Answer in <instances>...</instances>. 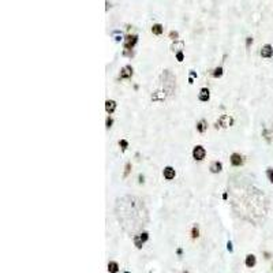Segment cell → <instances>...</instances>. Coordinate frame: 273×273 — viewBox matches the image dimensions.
Returning a JSON list of instances; mask_svg holds the SVG:
<instances>
[{
  "label": "cell",
  "mask_w": 273,
  "mask_h": 273,
  "mask_svg": "<svg viewBox=\"0 0 273 273\" xmlns=\"http://www.w3.org/2000/svg\"><path fill=\"white\" fill-rule=\"evenodd\" d=\"M115 213L120 225L127 232L138 231L149 221V212L145 202L135 195H124L116 199Z\"/></svg>",
  "instance_id": "obj_1"
},
{
  "label": "cell",
  "mask_w": 273,
  "mask_h": 273,
  "mask_svg": "<svg viewBox=\"0 0 273 273\" xmlns=\"http://www.w3.org/2000/svg\"><path fill=\"white\" fill-rule=\"evenodd\" d=\"M232 208L239 216L244 217V214H251V213H259L261 212V202H262L263 195L258 193L257 189L250 187L243 190V186H234L232 187Z\"/></svg>",
  "instance_id": "obj_2"
},
{
  "label": "cell",
  "mask_w": 273,
  "mask_h": 273,
  "mask_svg": "<svg viewBox=\"0 0 273 273\" xmlns=\"http://www.w3.org/2000/svg\"><path fill=\"white\" fill-rule=\"evenodd\" d=\"M160 82H161V88L155 90L150 96L153 103H164L167 98L174 97V94H175L176 78L170 70L163 71V74L160 75Z\"/></svg>",
  "instance_id": "obj_3"
},
{
  "label": "cell",
  "mask_w": 273,
  "mask_h": 273,
  "mask_svg": "<svg viewBox=\"0 0 273 273\" xmlns=\"http://www.w3.org/2000/svg\"><path fill=\"white\" fill-rule=\"evenodd\" d=\"M234 124V118L229 116V115H221L219 120L216 122V129H220V127H231Z\"/></svg>",
  "instance_id": "obj_4"
},
{
  "label": "cell",
  "mask_w": 273,
  "mask_h": 273,
  "mask_svg": "<svg viewBox=\"0 0 273 273\" xmlns=\"http://www.w3.org/2000/svg\"><path fill=\"white\" fill-rule=\"evenodd\" d=\"M138 42V36L137 34H127L123 40V46L124 49H133Z\"/></svg>",
  "instance_id": "obj_5"
},
{
  "label": "cell",
  "mask_w": 273,
  "mask_h": 273,
  "mask_svg": "<svg viewBox=\"0 0 273 273\" xmlns=\"http://www.w3.org/2000/svg\"><path fill=\"white\" fill-rule=\"evenodd\" d=\"M148 239H149V234H148V232L146 231L139 232L138 235H135L134 236V246L137 248H142L144 243L148 242Z\"/></svg>",
  "instance_id": "obj_6"
},
{
  "label": "cell",
  "mask_w": 273,
  "mask_h": 273,
  "mask_svg": "<svg viewBox=\"0 0 273 273\" xmlns=\"http://www.w3.org/2000/svg\"><path fill=\"white\" fill-rule=\"evenodd\" d=\"M205 156H206V150L204 146H201V145L194 146V149H193V159L195 160V161H202V160L205 159Z\"/></svg>",
  "instance_id": "obj_7"
},
{
  "label": "cell",
  "mask_w": 273,
  "mask_h": 273,
  "mask_svg": "<svg viewBox=\"0 0 273 273\" xmlns=\"http://www.w3.org/2000/svg\"><path fill=\"white\" fill-rule=\"evenodd\" d=\"M133 74H134L133 67H131L130 64H127V66H124V67L120 70V72H119V79H131V78H133Z\"/></svg>",
  "instance_id": "obj_8"
},
{
  "label": "cell",
  "mask_w": 273,
  "mask_h": 273,
  "mask_svg": "<svg viewBox=\"0 0 273 273\" xmlns=\"http://www.w3.org/2000/svg\"><path fill=\"white\" fill-rule=\"evenodd\" d=\"M229 161H231L232 167H242L243 163H244V159L240 153H232L231 157H229Z\"/></svg>",
  "instance_id": "obj_9"
},
{
  "label": "cell",
  "mask_w": 273,
  "mask_h": 273,
  "mask_svg": "<svg viewBox=\"0 0 273 273\" xmlns=\"http://www.w3.org/2000/svg\"><path fill=\"white\" fill-rule=\"evenodd\" d=\"M163 176H164V179H167V180H172V179H175L176 176V171L175 168H172V167H165L164 170H163Z\"/></svg>",
  "instance_id": "obj_10"
},
{
  "label": "cell",
  "mask_w": 273,
  "mask_h": 273,
  "mask_svg": "<svg viewBox=\"0 0 273 273\" xmlns=\"http://www.w3.org/2000/svg\"><path fill=\"white\" fill-rule=\"evenodd\" d=\"M198 100L202 103H208L210 100V90L208 88H202L199 90V94H198Z\"/></svg>",
  "instance_id": "obj_11"
},
{
  "label": "cell",
  "mask_w": 273,
  "mask_h": 273,
  "mask_svg": "<svg viewBox=\"0 0 273 273\" xmlns=\"http://www.w3.org/2000/svg\"><path fill=\"white\" fill-rule=\"evenodd\" d=\"M261 56L265 57V59H270V57L273 56V46L269 45V44H266V45H263L262 48H261Z\"/></svg>",
  "instance_id": "obj_12"
},
{
  "label": "cell",
  "mask_w": 273,
  "mask_h": 273,
  "mask_svg": "<svg viewBox=\"0 0 273 273\" xmlns=\"http://www.w3.org/2000/svg\"><path fill=\"white\" fill-rule=\"evenodd\" d=\"M255 263H257L255 255H254V254H247V255H246V259H244V265H246L247 268H254Z\"/></svg>",
  "instance_id": "obj_13"
},
{
  "label": "cell",
  "mask_w": 273,
  "mask_h": 273,
  "mask_svg": "<svg viewBox=\"0 0 273 273\" xmlns=\"http://www.w3.org/2000/svg\"><path fill=\"white\" fill-rule=\"evenodd\" d=\"M105 111H107V114H114L115 111H116V101H114V100H107L105 101Z\"/></svg>",
  "instance_id": "obj_14"
},
{
  "label": "cell",
  "mask_w": 273,
  "mask_h": 273,
  "mask_svg": "<svg viewBox=\"0 0 273 273\" xmlns=\"http://www.w3.org/2000/svg\"><path fill=\"white\" fill-rule=\"evenodd\" d=\"M209 170H210L212 174H219V172H221V170H223V164L220 161H213L210 164V167H209Z\"/></svg>",
  "instance_id": "obj_15"
},
{
  "label": "cell",
  "mask_w": 273,
  "mask_h": 273,
  "mask_svg": "<svg viewBox=\"0 0 273 273\" xmlns=\"http://www.w3.org/2000/svg\"><path fill=\"white\" fill-rule=\"evenodd\" d=\"M197 131L198 133H205L206 130H208V122H206L205 119H201L199 122H197Z\"/></svg>",
  "instance_id": "obj_16"
},
{
  "label": "cell",
  "mask_w": 273,
  "mask_h": 273,
  "mask_svg": "<svg viewBox=\"0 0 273 273\" xmlns=\"http://www.w3.org/2000/svg\"><path fill=\"white\" fill-rule=\"evenodd\" d=\"M108 272L109 273H118L119 272V263L115 261H109L108 262Z\"/></svg>",
  "instance_id": "obj_17"
},
{
  "label": "cell",
  "mask_w": 273,
  "mask_h": 273,
  "mask_svg": "<svg viewBox=\"0 0 273 273\" xmlns=\"http://www.w3.org/2000/svg\"><path fill=\"white\" fill-rule=\"evenodd\" d=\"M163 25H160V23H155V25L152 26V33L153 34H156V36H160V34H163Z\"/></svg>",
  "instance_id": "obj_18"
},
{
  "label": "cell",
  "mask_w": 273,
  "mask_h": 273,
  "mask_svg": "<svg viewBox=\"0 0 273 273\" xmlns=\"http://www.w3.org/2000/svg\"><path fill=\"white\" fill-rule=\"evenodd\" d=\"M223 72H224V70H223L221 66H219V67H216L214 70H213V72H212V75H213V78H220L223 75Z\"/></svg>",
  "instance_id": "obj_19"
},
{
  "label": "cell",
  "mask_w": 273,
  "mask_h": 273,
  "mask_svg": "<svg viewBox=\"0 0 273 273\" xmlns=\"http://www.w3.org/2000/svg\"><path fill=\"white\" fill-rule=\"evenodd\" d=\"M131 168H133V165H131V163H126V165H124V172H123V178L126 179L127 176L130 175V172H131Z\"/></svg>",
  "instance_id": "obj_20"
},
{
  "label": "cell",
  "mask_w": 273,
  "mask_h": 273,
  "mask_svg": "<svg viewBox=\"0 0 273 273\" xmlns=\"http://www.w3.org/2000/svg\"><path fill=\"white\" fill-rule=\"evenodd\" d=\"M199 236V228H198V225H193V228H191V238L193 239H197V238Z\"/></svg>",
  "instance_id": "obj_21"
},
{
  "label": "cell",
  "mask_w": 273,
  "mask_h": 273,
  "mask_svg": "<svg viewBox=\"0 0 273 273\" xmlns=\"http://www.w3.org/2000/svg\"><path fill=\"white\" fill-rule=\"evenodd\" d=\"M119 146L122 148V152H126L127 148H129V142H127L126 139H120V141H119Z\"/></svg>",
  "instance_id": "obj_22"
},
{
  "label": "cell",
  "mask_w": 273,
  "mask_h": 273,
  "mask_svg": "<svg viewBox=\"0 0 273 273\" xmlns=\"http://www.w3.org/2000/svg\"><path fill=\"white\" fill-rule=\"evenodd\" d=\"M112 124H114V119H112V116H107V119H105V127H107V130L111 129Z\"/></svg>",
  "instance_id": "obj_23"
},
{
  "label": "cell",
  "mask_w": 273,
  "mask_h": 273,
  "mask_svg": "<svg viewBox=\"0 0 273 273\" xmlns=\"http://www.w3.org/2000/svg\"><path fill=\"white\" fill-rule=\"evenodd\" d=\"M175 56H176V60H178V62H183V60H184V53H183V51H178Z\"/></svg>",
  "instance_id": "obj_24"
},
{
  "label": "cell",
  "mask_w": 273,
  "mask_h": 273,
  "mask_svg": "<svg viewBox=\"0 0 273 273\" xmlns=\"http://www.w3.org/2000/svg\"><path fill=\"white\" fill-rule=\"evenodd\" d=\"M266 176H268V179L270 180V183L273 184V168H268V170H266Z\"/></svg>",
  "instance_id": "obj_25"
},
{
  "label": "cell",
  "mask_w": 273,
  "mask_h": 273,
  "mask_svg": "<svg viewBox=\"0 0 273 273\" xmlns=\"http://www.w3.org/2000/svg\"><path fill=\"white\" fill-rule=\"evenodd\" d=\"M178 37H179L178 31H175V30H171V31H170V38H171V40L176 41V40H178Z\"/></svg>",
  "instance_id": "obj_26"
},
{
  "label": "cell",
  "mask_w": 273,
  "mask_h": 273,
  "mask_svg": "<svg viewBox=\"0 0 273 273\" xmlns=\"http://www.w3.org/2000/svg\"><path fill=\"white\" fill-rule=\"evenodd\" d=\"M123 56L133 57V56H134V52H133V49H124V51H123Z\"/></svg>",
  "instance_id": "obj_27"
},
{
  "label": "cell",
  "mask_w": 273,
  "mask_h": 273,
  "mask_svg": "<svg viewBox=\"0 0 273 273\" xmlns=\"http://www.w3.org/2000/svg\"><path fill=\"white\" fill-rule=\"evenodd\" d=\"M253 44V37H247L246 38V48H250Z\"/></svg>",
  "instance_id": "obj_28"
},
{
  "label": "cell",
  "mask_w": 273,
  "mask_h": 273,
  "mask_svg": "<svg viewBox=\"0 0 273 273\" xmlns=\"http://www.w3.org/2000/svg\"><path fill=\"white\" fill-rule=\"evenodd\" d=\"M227 250H228L229 253L234 251V246H232V242H231V240H228V242H227Z\"/></svg>",
  "instance_id": "obj_29"
},
{
  "label": "cell",
  "mask_w": 273,
  "mask_h": 273,
  "mask_svg": "<svg viewBox=\"0 0 273 273\" xmlns=\"http://www.w3.org/2000/svg\"><path fill=\"white\" fill-rule=\"evenodd\" d=\"M138 182H139V184H142V183L145 182V176L144 175H139L138 176Z\"/></svg>",
  "instance_id": "obj_30"
},
{
  "label": "cell",
  "mask_w": 273,
  "mask_h": 273,
  "mask_svg": "<svg viewBox=\"0 0 273 273\" xmlns=\"http://www.w3.org/2000/svg\"><path fill=\"white\" fill-rule=\"evenodd\" d=\"M223 199H228V191H224V193H223Z\"/></svg>",
  "instance_id": "obj_31"
},
{
  "label": "cell",
  "mask_w": 273,
  "mask_h": 273,
  "mask_svg": "<svg viewBox=\"0 0 273 273\" xmlns=\"http://www.w3.org/2000/svg\"><path fill=\"white\" fill-rule=\"evenodd\" d=\"M190 77H193V78H197V72H195V71H193V70H191V71H190Z\"/></svg>",
  "instance_id": "obj_32"
},
{
  "label": "cell",
  "mask_w": 273,
  "mask_h": 273,
  "mask_svg": "<svg viewBox=\"0 0 273 273\" xmlns=\"http://www.w3.org/2000/svg\"><path fill=\"white\" fill-rule=\"evenodd\" d=\"M176 254H178V255H182V254H183V250H182V248H178V250H176Z\"/></svg>",
  "instance_id": "obj_33"
},
{
  "label": "cell",
  "mask_w": 273,
  "mask_h": 273,
  "mask_svg": "<svg viewBox=\"0 0 273 273\" xmlns=\"http://www.w3.org/2000/svg\"><path fill=\"white\" fill-rule=\"evenodd\" d=\"M115 40H116V41H120V40H124V38H122V36H116V37H115Z\"/></svg>",
  "instance_id": "obj_34"
},
{
  "label": "cell",
  "mask_w": 273,
  "mask_h": 273,
  "mask_svg": "<svg viewBox=\"0 0 273 273\" xmlns=\"http://www.w3.org/2000/svg\"><path fill=\"white\" fill-rule=\"evenodd\" d=\"M189 83H190V85H193V83H194V78H193V77L189 78Z\"/></svg>",
  "instance_id": "obj_35"
},
{
  "label": "cell",
  "mask_w": 273,
  "mask_h": 273,
  "mask_svg": "<svg viewBox=\"0 0 273 273\" xmlns=\"http://www.w3.org/2000/svg\"><path fill=\"white\" fill-rule=\"evenodd\" d=\"M183 273H189V272H187V270H184V272H183Z\"/></svg>",
  "instance_id": "obj_36"
},
{
  "label": "cell",
  "mask_w": 273,
  "mask_h": 273,
  "mask_svg": "<svg viewBox=\"0 0 273 273\" xmlns=\"http://www.w3.org/2000/svg\"><path fill=\"white\" fill-rule=\"evenodd\" d=\"M124 273H130V272H124Z\"/></svg>",
  "instance_id": "obj_37"
}]
</instances>
